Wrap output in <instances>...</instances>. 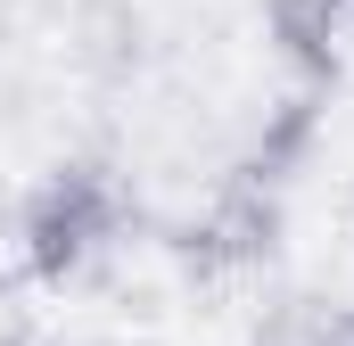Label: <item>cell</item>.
Returning a JSON list of instances; mask_svg holds the SVG:
<instances>
[{"mask_svg": "<svg viewBox=\"0 0 354 346\" xmlns=\"http://www.w3.org/2000/svg\"><path fill=\"white\" fill-rule=\"evenodd\" d=\"M115 223H124V198H115V181L99 165L58 173V181L25 206V239H33L41 272H75L83 256H99V248L115 239Z\"/></svg>", "mask_w": 354, "mask_h": 346, "instance_id": "obj_1", "label": "cell"}, {"mask_svg": "<svg viewBox=\"0 0 354 346\" xmlns=\"http://www.w3.org/2000/svg\"><path fill=\"white\" fill-rule=\"evenodd\" d=\"M256 346H354V313L322 305V297H288L264 330H256Z\"/></svg>", "mask_w": 354, "mask_h": 346, "instance_id": "obj_2", "label": "cell"}, {"mask_svg": "<svg viewBox=\"0 0 354 346\" xmlns=\"http://www.w3.org/2000/svg\"><path fill=\"white\" fill-rule=\"evenodd\" d=\"M83 17H91L83 58L99 66V75H124V66H140V8H124V0H83Z\"/></svg>", "mask_w": 354, "mask_h": 346, "instance_id": "obj_3", "label": "cell"}, {"mask_svg": "<svg viewBox=\"0 0 354 346\" xmlns=\"http://www.w3.org/2000/svg\"><path fill=\"white\" fill-rule=\"evenodd\" d=\"M8 231H17V206H8V190H0V239H8Z\"/></svg>", "mask_w": 354, "mask_h": 346, "instance_id": "obj_4", "label": "cell"}]
</instances>
